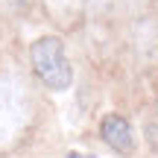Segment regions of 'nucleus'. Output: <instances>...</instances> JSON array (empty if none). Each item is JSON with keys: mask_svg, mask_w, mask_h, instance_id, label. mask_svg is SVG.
<instances>
[{"mask_svg": "<svg viewBox=\"0 0 158 158\" xmlns=\"http://www.w3.org/2000/svg\"><path fill=\"white\" fill-rule=\"evenodd\" d=\"M32 114L35 100L27 76L12 59L0 56V152H9L21 143V138L32 126Z\"/></svg>", "mask_w": 158, "mask_h": 158, "instance_id": "nucleus-1", "label": "nucleus"}, {"mask_svg": "<svg viewBox=\"0 0 158 158\" xmlns=\"http://www.w3.org/2000/svg\"><path fill=\"white\" fill-rule=\"evenodd\" d=\"M29 62H32V70L44 88L62 94V91H68L73 85V64H70L68 50H64L59 35L35 38L29 44Z\"/></svg>", "mask_w": 158, "mask_h": 158, "instance_id": "nucleus-2", "label": "nucleus"}, {"mask_svg": "<svg viewBox=\"0 0 158 158\" xmlns=\"http://www.w3.org/2000/svg\"><path fill=\"white\" fill-rule=\"evenodd\" d=\"M100 138L108 149H114L117 155H132L135 152V129L123 114L111 111L100 120Z\"/></svg>", "mask_w": 158, "mask_h": 158, "instance_id": "nucleus-3", "label": "nucleus"}, {"mask_svg": "<svg viewBox=\"0 0 158 158\" xmlns=\"http://www.w3.org/2000/svg\"><path fill=\"white\" fill-rule=\"evenodd\" d=\"M44 6L59 23H70L82 9V0H44Z\"/></svg>", "mask_w": 158, "mask_h": 158, "instance_id": "nucleus-4", "label": "nucleus"}, {"mask_svg": "<svg viewBox=\"0 0 158 158\" xmlns=\"http://www.w3.org/2000/svg\"><path fill=\"white\" fill-rule=\"evenodd\" d=\"M9 3H12V9H18V12L32 9V0H9Z\"/></svg>", "mask_w": 158, "mask_h": 158, "instance_id": "nucleus-5", "label": "nucleus"}, {"mask_svg": "<svg viewBox=\"0 0 158 158\" xmlns=\"http://www.w3.org/2000/svg\"><path fill=\"white\" fill-rule=\"evenodd\" d=\"M64 158H97V155H91V152H76V149H73V152H68Z\"/></svg>", "mask_w": 158, "mask_h": 158, "instance_id": "nucleus-6", "label": "nucleus"}]
</instances>
